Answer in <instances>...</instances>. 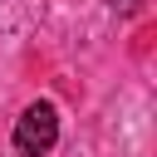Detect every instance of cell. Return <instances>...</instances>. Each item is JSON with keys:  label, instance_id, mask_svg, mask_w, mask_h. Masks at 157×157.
I'll use <instances>...</instances> for the list:
<instances>
[{"label": "cell", "instance_id": "6da1fadb", "mask_svg": "<svg viewBox=\"0 0 157 157\" xmlns=\"http://www.w3.org/2000/svg\"><path fill=\"white\" fill-rule=\"evenodd\" d=\"M59 142V113H54V103H29L25 113H20V123H15V147L25 152V157H44L49 147Z\"/></svg>", "mask_w": 157, "mask_h": 157}, {"label": "cell", "instance_id": "7a4b0ae2", "mask_svg": "<svg viewBox=\"0 0 157 157\" xmlns=\"http://www.w3.org/2000/svg\"><path fill=\"white\" fill-rule=\"evenodd\" d=\"M113 5H118V10H137V0H113Z\"/></svg>", "mask_w": 157, "mask_h": 157}]
</instances>
